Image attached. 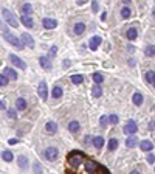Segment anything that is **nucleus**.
<instances>
[{"mask_svg": "<svg viewBox=\"0 0 155 174\" xmlns=\"http://www.w3.org/2000/svg\"><path fill=\"white\" fill-rule=\"evenodd\" d=\"M22 42L25 47H28V48H34V41H33V37L28 34V33H23L22 34Z\"/></svg>", "mask_w": 155, "mask_h": 174, "instance_id": "nucleus-8", "label": "nucleus"}, {"mask_svg": "<svg viewBox=\"0 0 155 174\" xmlns=\"http://www.w3.org/2000/svg\"><path fill=\"white\" fill-rule=\"evenodd\" d=\"M109 121H110L112 125H116V123H118V115H115V114H112V115L109 117Z\"/></svg>", "mask_w": 155, "mask_h": 174, "instance_id": "nucleus-36", "label": "nucleus"}, {"mask_svg": "<svg viewBox=\"0 0 155 174\" xmlns=\"http://www.w3.org/2000/svg\"><path fill=\"white\" fill-rule=\"evenodd\" d=\"M22 11H23V14H31V11H33V8H31V5L30 3H25L23 6H22Z\"/></svg>", "mask_w": 155, "mask_h": 174, "instance_id": "nucleus-34", "label": "nucleus"}, {"mask_svg": "<svg viewBox=\"0 0 155 174\" xmlns=\"http://www.w3.org/2000/svg\"><path fill=\"white\" fill-rule=\"evenodd\" d=\"M147 162H149V163H153V162H155V155H153V154H149V155H147Z\"/></svg>", "mask_w": 155, "mask_h": 174, "instance_id": "nucleus-40", "label": "nucleus"}, {"mask_svg": "<svg viewBox=\"0 0 155 174\" xmlns=\"http://www.w3.org/2000/svg\"><path fill=\"white\" fill-rule=\"evenodd\" d=\"M107 123H109V117H106V115H102V117L99 118V125L106 128V126H107Z\"/></svg>", "mask_w": 155, "mask_h": 174, "instance_id": "nucleus-35", "label": "nucleus"}, {"mask_svg": "<svg viewBox=\"0 0 155 174\" xmlns=\"http://www.w3.org/2000/svg\"><path fill=\"white\" fill-rule=\"evenodd\" d=\"M8 58H9V61H11L12 64H14V65H17L19 69H22V70H25V69H27V64H25V62H23L20 58H17L16 55H9Z\"/></svg>", "mask_w": 155, "mask_h": 174, "instance_id": "nucleus-7", "label": "nucleus"}, {"mask_svg": "<svg viewBox=\"0 0 155 174\" xmlns=\"http://www.w3.org/2000/svg\"><path fill=\"white\" fill-rule=\"evenodd\" d=\"M144 55H146L147 58H153V56H155V47H153V45H147L146 50H144Z\"/></svg>", "mask_w": 155, "mask_h": 174, "instance_id": "nucleus-26", "label": "nucleus"}, {"mask_svg": "<svg viewBox=\"0 0 155 174\" xmlns=\"http://www.w3.org/2000/svg\"><path fill=\"white\" fill-rule=\"evenodd\" d=\"M20 22L27 26V28H31V26L34 25V22H33V19L30 17V16H27V14H23L22 17H20Z\"/></svg>", "mask_w": 155, "mask_h": 174, "instance_id": "nucleus-12", "label": "nucleus"}, {"mask_svg": "<svg viewBox=\"0 0 155 174\" xmlns=\"http://www.w3.org/2000/svg\"><path fill=\"white\" fill-rule=\"evenodd\" d=\"M56 129H58V125H56L54 121H48V123L45 125V131H47L48 134H54Z\"/></svg>", "mask_w": 155, "mask_h": 174, "instance_id": "nucleus-18", "label": "nucleus"}, {"mask_svg": "<svg viewBox=\"0 0 155 174\" xmlns=\"http://www.w3.org/2000/svg\"><path fill=\"white\" fill-rule=\"evenodd\" d=\"M74 33L76 34H82L84 31H85V25L82 23V22H78V23H74Z\"/></svg>", "mask_w": 155, "mask_h": 174, "instance_id": "nucleus-21", "label": "nucleus"}, {"mask_svg": "<svg viewBox=\"0 0 155 174\" xmlns=\"http://www.w3.org/2000/svg\"><path fill=\"white\" fill-rule=\"evenodd\" d=\"M62 93H64V92H62V89H61L59 86H54V87H53V90H51V97H53V98L56 100V98H61V97H62Z\"/></svg>", "mask_w": 155, "mask_h": 174, "instance_id": "nucleus-20", "label": "nucleus"}, {"mask_svg": "<svg viewBox=\"0 0 155 174\" xmlns=\"http://www.w3.org/2000/svg\"><path fill=\"white\" fill-rule=\"evenodd\" d=\"M2 159L5 160V162H12V159H14V157H12V152H11V151L5 149V151L2 152Z\"/></svg>", "mask_w": 155, "mask_h": 174, "instance_id": "nucleus-27", "label": "nucleus"}, {"mask_svg": "<svg viewBox=\"0 0 155 174\" xmlns=\"http://www.w3.org/2000/svg\"><path fill=\"white\" fill-rule=\"evenodd\" d=\"M101 42H102V39H101L99 36H93V37H90V42H88L90 50H92V51L98 50V47L101 45Z\"/></svg>", "mask_w": 155, "mask_h": 174, "instance_id": "nucleus-6", "label": "nucleus"}, {"mask_svg": "<svg viewBox=\"0 0 155 174\" xmlns=\"http://www.w3.org/2000/svg\"><path fill=\"white\" fill-rule=\"evenodd\" d=\"M17 162H19V166H20L22 169H27V168H28V159L25 157V155H19V157H17Z\"/></svg>", "mask_w": 155, "mask_h": 174, "instance_id": "nucleus-16", "label": "nucleus"}, {"mask_svg": "<svg viewBox=\"0 0 155 174\" xmlns=\"http://www.w3.org/2000/svg\"><path fill=\"white\" fill-rule=\"evenodd\" d=\"M92 95H93L95 98H99V97L102 95V89H101L99 84H95V86H93V89H92Z\"/></svg>", "mask_w": 155, "mask_h": 174, "instance_id": "nucleus-22", "label": "nucleus"}, {"mask_svg": "<svg viewBox=\"0 0 155 174\" xmlns=\"http://www.w3.org/2000/svg\"><path fill=\"white\" fill-rule=\"evenodd\" d=\"M144 78H146V81H147V83H150V84H153V83H155V72H152V70H149V72H146V75H144Z\"/></svg>", "mask_w": 155, "mask_h": 174, "instance_id": "nucleus-28", "label": "nucleus"}, {"mask_svg": "<svg viewBox=\"0 0 155 174\" xmlns=\"http://www.w3.org/2000/svg\"><path fill=\"white\" fill-rule=\"evenodd\" d=\"M93 146L96 149H101L102 146H104V138H102V137H95L93 138Z\"/></svg>", "mask_w": 155, "mask_h": 174, "instance_id": "nucleus-23", "label": "nucleus"}, {"mask_svg": "<svg viewBox=\"0 0 155 174\" xmlns=\"http://www.w3.org/2000/svg\"><path fill=\"white\" fill-rule=\"evenodd\" d=\"M126 145H127V148H135L137 146V138L134 135H129V138L126 140Z\"/></svg>", "mask_w": 155, "mask_h": 174, "instance_id": "nucleus-29", "label": "nucleus"}, {"mask_svg": "<svg viewBox=\"0 0 155 174\" xmlns=\"http://www.w3.org/2000/svg\"><path fill=\"white\" fill-rule=\"evenodd\" d=\"M27 100H23V98H19L17 101H16V109L17 111H25L27 109Z\"/></svg>", "mask_w": 155, "mask_h": 174, "instance_id": "nucleus-17", "label": "nucleus"}, {"mask_svg": "<svg viewBox=\"0 0 155 174\" xmlns=\"http://www.w3.org/2000/svg\"><path fill=\"white\" fill-rule=\"evenodd\" d=\"M132 101H134V104H135V106H141V104H143V95H141L140 92L134 93V97H132Z\"/></svg>", "mask_w": 155, "mask_h": 174, "instance_id": "nucleus-19", "label": "nucleus"}, {"mask_svg": "<svg viewBox=\"0 0 155 174\" xmlns=\"http://www.w3.org/2000/svg\"><path fill=\"white\" fill-rule=\"evenodd\" d=\"M116 148H118V140H116V138H110L109 140V145H107V149L109 151H115Z\"/></svg>", "mask_w": 155, "mask_h": 174, "instance_id": "nucleus-25", "label": "nucleus"}, {"mask_svg": "<svg viewBox=\"0 0 155 174\" xmlns=\"http://www.w3.org/2000/svg\"><path fill=\"white\" fill-rule=\"evenodd\" d=\"M42 25H44V28H47V30H53V28H56V26H58V22L54 19L45 17V19H42Z\"/></svg>", "mask_w": 155, "mask_h": 174, "instance_id": "nucleus-9", "label": "nucleus"}, {"mask_svg": "<svg viewBox=\"0 0 155 174\" xmlns=\"http://www.w3.org/2000/svg\"><path fill=\"white\" fill-rule=\"evenodd\" d=\"M137 131H138L137 123L134 121V120H129V121L126 123V126H124V134H127V135H134Z\"/></svg>", "mask_w": 155, "mask_h": 174, "instance_id": "nucleus-4", "label": "nucleus"}, {"mask_svg": "<svg viewBox=\"0 0 155 174\" xmlns=\"http://www.w3.org/2000/svg\"><path fill=\"white\" fill-rule=\"evenodd\" d=\"M39 64H41L42 69H45V70H51V62H50V58H47V56H41V58H39Z\"/></svg>", "mask_w": 155, "mask_h": 174, "instance_id": "nucleus-10", "label": "nucleus"}, {"mask_svg": "<svg viewBox=\"0 0 155 174\" xmlns=\"http://www.w3.org/2000/svg\"><path fill=\"white\" fill-rule=\"evenodd\" d=\"M2 14H3V19L6 20V23H8L9 26H12V28H19V20L14 17V14H12L9 9L3 8V9H2Z\"/></svg>", "mask_w": 155, "mask_h": 174, "instance_id": "nucleus-2", "label": "nucleus"}, {"mask_svg": "<svg viewBox=\"0 0 155 174\" xmlns=\"http://www.w3.org/2000/svg\"><path fill=\"white\" fill-rule=\"evenodd\" d=\"M16 143H19L17 138H11V140H9V145H16Z\"/></svg>", "mask_w": 155, "mask_h": 174, "instance_id": "nucleus-44", "label": "nucleus"}, {"mask_svg": "<svg viewBox=\"0 0 155 174\" xmlns=\"http://www.w3.org/2000/svg\"><path fill=\"white\" fill-rule=\"evenodd\" d=\"M153 87H155V83H153Z\"/></svg>", "mask_w": 155, "mask_h": 174, "instance_id": "nucleus-48", "label": "nucleus"}, {"mask_svg": "<svg viewBox=\"0 0 155 174\" xmlns=\"http://www.w3.org/2000/svg\"><path fill=\"white\" fill-rule=\"evenodd\" d=\"M92 9H93V12H96V11H98V3H96V2H93V3H92Z\"/></svg>", "mask_w": 155, "mask_h": 174, "instance_id": "nucleus-42", "label": "nucleus"}, {"mask_svg": "<svg viewBox=\"0 0 155 174\" xmlns=\"http://www.w3.org/2000/svg\"><path fill=\"white\" fill-rule=\"evenodd\" d=\"M44 155H45L47 160H50V162H54V160L59 157V151L56 148H47L44 151Z\"/></svg>", "mask_w": 155, "mask_h": 174, "instance_id": "nucleus-3", "label": "nucleus"}, {"mask_svg": "<svg viewBox=\"0 0 155 174\" xmlns=\"http://www.w3.org/2000/svg\"><path fill=\"white\" fill-rule=\"evenodd\" d=\"M34 172L36 174H42V168H41V163H34Z\"/></svg>", "mask_w": 155, "mask_h": 174, "instance_id": "nucleus-39", "label": "nucleus"}, {"mask_svg": "<svg viewBox=\"0 0 155 174\" xmlns=\"http://www.w3.org/2000/svg\"><path fill=\"white\" fill-rule=\"evenodd\" d=\"M85 168H87V171H88V172H92V171L96 168V165H95V163H92V162H88V163L85 165Z\"/></svg>", "mask_w": 155, "mask_h": 174, "instance_id": "nucleus-38", "label": "nucleus"}, {"mask_svg": "<svg viewBox=\"0 0 155 174\" xmlns=\"http://www.w3.org/2000/svg\"><path fill=\"white\" fill-rule=\"evenodd\" d=\"M124 3H129V0H124Z\"/></svg>", "mask_w": 155, "mask_h": 174, "instance_id": "nucleus-47", "label": "nucleus"}, {"mask_svg": "<svg viewBox=\"0 0 155 174\" xmlns=\"http://www.w3.org/2000/svg\"><path fill=\"white\" fill-rule=\"evenodd\" d=\"M79 128H81V125L78 123V121H70L68 123V131L73 132V134H76L78 131H79Z\"/></svg>", "mask_w": 155, "mask_h": 174, "instance_id": "nucleus-24", "label": "nucleus"}, {"mask_svg": "<svg viewBox=\"0 0 155 174\" xmlns=\"http://www.w3.org/2000/svg\"><path fill=\"white\" fill-rule=\"evenodd\" d=\"M82 81H84V78L81 75H73L71 76V83L73 84H82Z\"/></svg>", "mask_w": 155, "mask_h": 174, "instance_id": "nucleus-31", "label": "nucleus"}, {"mask_svg": "<svg viewBox=\"0 0 155 174\" xmlns=\"http://www.w3.org/2000/svg\"><path fill=\"white\" fill-rule=\"evenodd\" d=\"M81 162H82V157H81V155H70V159H68V163H70L73 168H78Z\"/></svg>", "mask_w": 155, "mask_h": 174, "instance_id": "nucleus-11", "label": "nucleus"}, {"mask_svg": "<svg viewBox=\"0 0 155 174\" xmlns=\"http://www.w3.org/2000/svg\"><path fill=\"white\" fill-rule=\"evenodd\" d=\"M56 53H58V48H56V47H51V48H50V53H48V58H54Z\"/></svg>", "mask_w": 155, "mask_h": 174, "instance_id": "nucleus-37", "label": "nucleus"}, {"mask_svg": "<svg viewBox=\"0 0 155 174\" xmlns=\"http://www.w3.org/2000/svg\"><path fill=\"white\" fill-rule=\"evenodd\" d=\"M3 37H5V41H6V42H9L11 45L17 47L19 50H23V47H25V45H23V42H22V39L16 37L14 34H11L8 28H3Z\"/></svg>", "mask_w": 155, "mask_h": 174, "instance_id": "nucleus-1", "label": "nucleus"}, {"mask_svg": "<svg viewBox=\"0 0 155 174\" xmlns=\"http://www.w3.org/2000/svg\"><path fill=\"white\" fill-rule=\"evenodd\" d=\"M0 106H2V109H3V111L6 109V106H5V100H2V101H0Z\"/></svg>", "mask_w": 155, "mask_h": 174, "instance_id": "nucleus-45", "label": "nucleus"}, {"mask_svg": "<svg viewBox=\"0 0 155 174\" xmlns=\"http://www.w3.org/2000/svg\"><path fill=\"white\" fill-rule=\"evenodd\" d=\"M3 73L8 76V78H11V79H14V81H16V79H17V73L14 72V70H12L11 69V67H5V69H3Z\"/></svg>", "mask_w": 155, "mask_h": 174, "instance_id": "nucleus-15", "label": "nucleus"}, {"mask_svg": "<svg viewBox=\"0 0 155 174\" xmlns=\"http://www.w3.org/2000/svg\"><path fill=\"white\" fill-rule=\"evenodd\" d=\"M37 93H39V97H41L44 101H47V98H48V89H47V83H45V81H41V83H39Z\"/></svg>", "mask_w": 155, "mask_h": 174, "instance_id": "nucleus-5", "label": "nucleus"}, {"mask_svg": "<svg viewBox=\"0 0 155 174\" xmlns=\"http://www.w3.org/2000/svg\"><path fill=\"white\" fill-rule=\"evenodd\" d=\"M126 36H127V39H130V41H135V39H137V36H138V31H137V28L130 26V28L127 30Z\"/></svg>", "mask_w": 155, "mask_h": 174, "instance_id": "nucleus-14", "label": "nucleus"}, {"mask_svg": "<svg viewBox=\"0 0 155 174\" xmlns=\"http://www.w3.org/2000/svg\"><path fill=\"white\" fill-rule=\"evenodd\" d=\"M121 16H123V19H129V17H130V8L124 6V8L121 9Z\"/></svg>", "mask_w": 155, "mask_h": 174, "instance_id": "nucleus-33", "label": "nucleus"}, {"mask_svg": "<svg viewBox=\"0 0 155 174\" xmlns=\"http://www.w3.org/2000/svg\"><path fill=\"white\" fill-rule=\"evenodd\" d=\"M149 129H150V131H155V121H150V125H149Z\"/></svg>", "mask_w": 155, "mask_h": 174, "instance_id": "nucleus-43", "label": "nucleus"}, {"mask_svg": "<svg viewBox=\"0 0 155 174\" xmlns=\"http://www.w3.org/2000/svg\"><path fill=\"white\" fill-rule=\"evenodd\" d=\"M8 81H9V79H8V76L5 73L0 75V86H2V87H6L8 86Z\"/></svg>", "mask_w": 155, "mask_h": 174, "instance_id": "nucleus-32", "label": "nucleus"}, {"mask_svg": "<svg viewBox=\"0 0 155 174\" xmlns=\"http://www.w3.org/2000/svg\"><path fill=\"white\" fill-rule=\"evenodd\" d=\"M152 148H153V145L149 140H143V142L140 143V149L141 151H152Z\"/></svg>", "mask_w": 155, "mask_h": 174, "instance_id": "nucleus-13", "label": "nucleus"}, {"mask_svg": "<svg viewBox=\"0 0 155 174\" xmlns=\"http://www.w3.org/2000/svg\"><path fill=\"white\" fill-rule=\"evenodd\" d=\"M8 117L14 120V118H16V111H8Z\"/></svg>", "mask_w": 155, "mask_h": 174, "instance_id": "nucleus-41", "label": "nucleus"}, {"mask_svg": "<svg viewBox=\"0 0 155 174\" xmlns=\"http://www.w3.org/2000/svg\"><path fill=\"white\" fill-rule=\"evenodd\" d=\"M130 174H140V172H138V171H132Z\"/></svg>", "mask_w": 155, "mask_h": 174, "instance_id": "nucleus-46", "label": "nucleus"}, {"mask_svg": "<svg viewBox=\"0 0 155 174\" xmlns=\"http://www.w3.org/2000/svg\"><path fill=\"white\" fill-rule=\"evenodd\" d=\"M92 78H93V81H95L96 84H101L102 81H104V76H102L101 73H98V72H96V73H93V76H92Z\"/></svg>", "mask_w": 155, "mask_h": 174, "instance_id": "nucleus-30", "label": "nucleus"}]
</instances>
